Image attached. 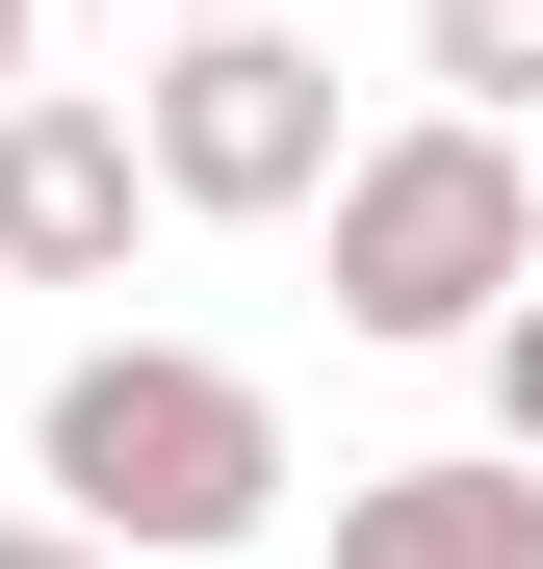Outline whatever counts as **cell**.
Returning <instances> with one entry per match:
<instances>
[{
  "label": "cell",
  "instance_id": "1",
  "mask_svg": "<svg viewBox=\"0 0 543 569\" xmlns=\"http://www.w3.org/2000/svg\"><path fill=\"white\" fill-rule=\"evenodd\" d=\"M52 518L104 543V569L130 543L155 569H233L259 518H285V415H259L208 337H78L52 362Z\"/></svg>",
  "mask_w": 543,
  "mask_h": 569
},
{
  "label": "cell",
  "instance_id": "2",
  "mask_svg": "<svg viewBox=\"0 0 543 569\" xmlns=\"http://www.w3.org/2000/svg\"><path fill=\"white\" fill-rule=\"evenodd\" d=\"M543 311V181H517V130H362V181H336V337H517Z\"/></svg>",
  "mask_w": 543,
  "mask_h": 569
},
{
  "label": "cell",
  "instance_id": "3",
  "mask_svg": "<svg viewBox=\"0 0 543 569\" xmlns=\"http://www.w3.org/2000/svg\"><path fill=\"white\" fill-rule=\"evenodd\" d=\"M130 130H155V208H233V233H259V208H336V181H362V130H336V52H311V27H181Z\"/></svg>",
  "mask_w": 543,
  "mask_h": 569
},
{
  "label": "cell",
  "instance_id": "4",
  "mask_svg": "<svg viewBox=\"0 0 543 569\" xmlns=\"http://www.w3.org/2000/svg\"><path fill=\"white\" fill-rule=\"evenodd\" d=\"M130 208H155V130H104V104H0V284H104L130 259Z\"/></svg>",
  "mask_w": 543,
  "mask_h": 569
},
{
  "label": "cell",
  "instance_id": "5",
  "mask_svg": "<svg viewBox=\"0 0 543 569\" xmlns=\"http://www.w3.org/2000/svg\"><path fill=\"white\" fill-rule=\"evenodd\" d=\"M336 569H543V466H362Z\"/></svg>",
  "mask_w": 543,
  "mask_h": 569
},
{
  "label": "cell",
  "instance_id": "6",
  "mask_svg": "<svg viewBox=\"0 0 543 569\" xmlns=\"http://www.w3.org/2000/svg\"><path fill=\"white\" fill-rule=\"evenodd\" d=\"M414 78H440L466 130H517V104H543V0H414Z\"/></svg>",
  "mask_w": 543,
  "mask_h": 569
},
{
  "label": "cell",
  "instance_id": "7",
  "mask_svg": "<svg viewBox=\"0 0 543 569\" xmlns=\"http://www.w3.org/2000/svg\"><path fill=\"white\" fill-rule=\"evenodd\" d=\"M492 466H543V311L492 337Z\"/></svg>",
  "mask_w": 543,
  "mask_h": 569
},
{
  "label": "cell",
  "instance_id": "8",
  "mask_svg": "<svg viewBox=\"0 0 543 569\" xmlns=\"http://www.w3.org/2000/svg\"><path fill=\"white\" fill-rule=\"evenodd\" d=\"M0 569H104V543H78V518H0Z\"/></svg>",
  "mask_w": 543,
  "mask_h": 569
},
{
  "label": "cell",
  "instance_id": "9",
  "mask_svg": "<svg viewBox=\"0 0 543 569\" xmlns=\"http://www.w3.org/2000/svg\"><path fill=\"white\" fill-rule=\"evenodd\" d=\"M0 104H27V0H0Z\"/></svg>",
  "mask_w": 543,
  "mask_h": 569
},
{
  "label": "cell",
  "instance_id": "10",
  "mask_svg": "<svg viewBox=\"0 0 543 569\" xmlns=\"http://www.w3.org/2000/svg\"><path fill=\"white\" fill-rule=\"evenodd\" d=\"M181 27H259V0H181Z\"/></svg>",
  "mask_w": 543,
  "mask_h": 569
}]
</instances>
